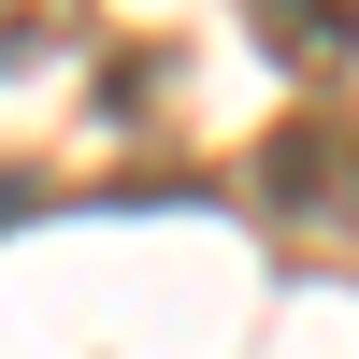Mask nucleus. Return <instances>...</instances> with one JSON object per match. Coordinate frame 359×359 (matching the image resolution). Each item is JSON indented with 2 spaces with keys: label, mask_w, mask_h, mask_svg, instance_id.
I'll return each mask as SVG.
<instances>
[{
  "label": "nucleus",
  "mask_w": 359,
  "mask_h": 359,
  "mask_svg": "<svg viewBox=\"0 0 359 359\" xmlns=\"http://www.w3.org/2000/svg\"><path fill=\"white\" fill-rule=\"evenodd\" d=\"M259 187H273V216L359 230V130H345V115H287V130L259 144Z\"/></svg>",
  "instance_id": "f257e3e1"
},
{
  "label": "nucleus",
  "mask_w": 359,
  "mask_h": 359,
  "mask_svg": "<svg viewBox=\"0 0 359 359\" xmlns=\"http://www.w3.org/2000/svg\"><path fill=\"white\" fill-rule=\"evenodd\" d=\"M245 15H259V43L287 72H345L359 57V0H245Z\"/></svg>",
  "instance_id": "f03ea898"
},
{
  "label": "nucleus",
  "mask_w": 359,
  "mask_h": 359,
  "mask_svg": "<svg viewBox=\"0 0 359 359\" xmlns=\"http://www.w3.org/2000/svg\"><path fill=\"white\" fill-rule=\"evenodd\" d=\"M15 201H29V187H0V216H15Z\"/></svg>",
  "instance_id": "7ed1b4c3"
}]
</instances>
